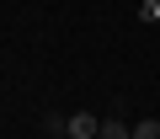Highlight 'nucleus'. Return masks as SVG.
<instances>
[{"label":"nucleus","mask_w":160,"mask_h":139,"mask_svg":"<svg viewBox=\"0 0 160 139\" xmlns=\"http://www.w3.org/2000/svg\"><path fill=\"white\" fill-rule=\"evenodd\" d=\"M96 134H102V118H96V112H69L64 139H96Z\"/></svg>","instance_id":"1"},{"label":"nucleus","mask_w":160,"mask_h":139,"mask_svg":"<svg viewBox=\"0 0 160 139\" xmlns=\"http://www.w3.org/2000/svg\"><path fill=\"white\" fill-rule=\"evenodd\" d=\"M96 139H133V128H128V123H118V118H107Z\"/></svg>","instance_id":"2"},{"label":"nucleus","mask_w":160,"mask_h":139,"mask_svg":"<svg viewBox=\"0 0 160 139\" xmlns=\"http://www.w3.org/2000/svg\"><path fill=\"white\" fill-rule=\"evenodd\" d=\"M139 16H144V22H160V0H144V6H139Z\"/></svg>","instance_id":"4"},{"label":"nucleus","mask_w":160,"mask_h":139,"mask_svg":"<svg viewBox=\"0 0 160 139\" xmlns=\"http://www.w3.org/2000/svg\"><path fill=\"white\" fill-rule=\"evenodd\" d=\"M133 139H160V123H155V118H139V123H133Z\"/></svg>","instance_id":"3"}]
</instances>
